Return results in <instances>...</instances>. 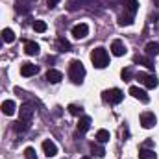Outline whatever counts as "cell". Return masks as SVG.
Returning <instances> with one entry per match:
<instances>
[{
    "instance_id": "6da1fadb",
    "label": "cell",
    "mask_w": 159,
    "mask_h": 159,
    "mask_svg": "<svg viewBox=\"0 0 159 159\" xmlns=\"http://www.w3.org/2000/svg\"><path fill=\"white\" fill-rule=\"evenodd\" d=\"M91 61L96 69H106L109 65V54L104 46H98L91 52Z\"/></svg>"
},
{
    "instance_id": "7a4b0ae2",
    "label": "cell",
    "mask_w": 159,
    "mask_h": 159,
    "mask_svg": "<svg viewBox=\"0 0 159 159\" xmlns=\"http://www.w3.org/2000/svg\"><path fill=\"white\" fill-rule=\"evenodd\" d=\"M69 78L72 80V83L80 85L83 78H85V67L80 59H72L70 65H69Z\"/></svg>"
},
{
    "instance_id": "3957f363",
    "label": "cell",
    "mask_w": 159,
    "mask_h": 159,
    "mask_svg": "<svg viewBox=\"0 0 159 159\" xmlns=\"http://www.w3.org/2000/svg\"><path fill=\"white\" fill-rule=\"evenodd\" d=\"M122 98H124V93L120 89H109V91H104L102 93V100L107 102V104H113V106L115 104H120Z\"/></svg>"
},
{
    "instance_id": "277c9868",
    "label": "cell",
    "mask_w": 159,
    "mask_h": 159,
    "mask_svg": "<svg viewBox=\"0 0 159 159\" xmlns=\"http://www.w3.org/2000/svg\"><path fill=\"white\" fill-rule=\"evenodd\" d=\"M137 80H141L148 89H156V87L159 85L156 74H144V72H139V74H137Z\"/></svg>"
},
{
    "instance_id": "5b68a950",
    "label": "cell",
    "mask_w": 159,
    "mask_h": 159,
    "mask_svg": "<svg viewBox=\"0 0 159 159\" xmlns=\"http://www.w3.org/2000/svg\"><path fill=\"white\" fill-rule=\"evenodd\" d=\"M156 115L152 113V111H144V113H141V124H143V128L144 129H150V128H154L156 126Z\"/></svg>"
},
{
    "instance_id": "8992f818",
    "label": "cell",
    "mask_w": 159,
    "mask_h": 159,
    "mask_svg": "<svg viewBox=\"0 0 159 159\" xmlns=\"http://www.w3.org/2000/svg\"><path fill=\"white\" fill-rule=\"evenodd\" d=\"M129 94H131L133 98H137V100L144 102V104H148V102H150V96H148V94H146V91H144V89H141V87L131 85V87H129Z\"/></svg>"
},
{
    "instance_id": "52a82bcc",
    "label": "cell",
    "mask_w": 159,
    "mask_h": 159,
    "mask_svg": "<svg viewBox=\"0 0 159 159\" xmlns=\"http://www.w3.org/2000/svg\"><path fill=\"white\" fill-rule=\"evenodd\" d=\"M35 4H37V0H17L15 2V9L19 13H28Z\"/></svg>"
},
{
    "instance_id": "ba28073f",
    "label": "cell",
    "mask_w": 159,
    "mask_h": 159,
    "mask_svg": "<svg viewBox=\"0 0 159 159\" xmlns=\"http://www.w3.org/2000/svg\"><path fill=\"white\" fill-rule=\"evenodd\" d=\"M72 35H74V39H85V37L89 35V26H87L85 22L76 24V26L72 28Z\"/></svg>"
},
{
    "instance_id": "9c48e42d",
    "label": "cell",
    "mask_w": 159,
    "mask_h": 159,
    "mask_svg": "<svg viewBox=\"0 0 159 159\" xmlns=\"http://www.w3.org/2000/svg\"><path fill=\"white\" fill-rule=\"evenodd\" d=\"M34 119V107L30 104H22L20 106V115H19V120H24V122H32Z\"/></svg>"
},
{
    "instance_id": "30bf717a",
    "label": "cell",
    "mask_w": 159,
    "mask_h": 159,
    "mask_svg": "<svg viewBox=\"0 0 159 159\" xmlns=\"http://www.w3.org/2000/svg\"><path fill=\"white\" fill-rule=\"evenodd\" d=\"M37 72H39V67L34 65V63H22V65H20V74H22L24 78H30V76H34V74H37Z\"/></svg>"
},
{
    "instance_id": "8fae6325",
    "label": "cell",
    "mask_w": 159,
    "mask_h": 159,
    "mask_svg": "<svg viewBox=\"0 0 159 159\" xmlns=\"http://www.w3.org/2000/svg\"><path fill=\"white\" fill-rule=\"evenodd\" d=\"M0 109H2V113H4L6 117H11V115H15V111H17V104H15L13 100H4L2 106H0Z\"/></svg>"
},
{
    "instance_id": "7c38bea8",
    "label": "cell",
    "mask_w": 159,
    "mask_h": 159,
    "mask_svg": "<svg viewBox=\"0 0 159 159\" xmlns=\"http://www.w3.org/2000/svg\"><path fill=\"white\" fill-rule=\"evenodd\" d=\"M43 152H44L46 157H54V156L57 154V146H56V143H52L50 139L43 141Z\"/></svg>"
},
{
    "instance_id": "4fadbf2b",
    "label": "cell",
    "mask_w": 159,
    "mask_h": 159,
    "mask_svg": "<svg viewBox=\"0 0 159 159\" xmlns=\"http://www.w3.org/2000/svg\"><path fill=\"white\" fill-rule=\"evenodd\" d=\"M111 52H113L115 56H119V57L124 56V54H126V44H124L120 39H115L113 43H111Z\"/></svg>"
},
{
    "instance_id": "5bb4252c",
    "label": "cell",
    "mask_w": 159,
    "mask_h": 159,
    "mask_svg": "<svg viewBox=\"0 0 159 159\" xmlns=\"http://www.w3.org/2000/svg\"><path fill=\"white\" fill-rule=\"evenodd\" d=\"M144 54H146L148 57H156L159 54V43H156V41L148 43V44L144 46Z\"/></svg>"
},
{
    "instance_id": "9a60e30c",
    "label": "cell",
    "mask_w": 159,
    "mask_h": 159,
    "mask_svg": "<svg viewBox=\"0 0 159 159\" xmlns=\"http://www.w3.org/2000/svg\"><path fill=\"white\" fill-rule=\"evenodd\" d=\"M135 63L144 65L148 70H154V59H152V57H148V56H137V57H135Z\"/></svg>"
},
{
    "instance_id": "2e32d148",
    "label": "cell",
    "mask_w": 159,
    "mask_h": 159,
    "mask_svg": "<svg viewBox=\"0 0 159 159\" xmlns=\"http://www.w3.org/2000/svg\"><path fill=\"white\" fill-rule=\"evenodd\" d=\"M126 15H129V17H135V13H137V9H139V2L137 0H126Z\"/></svg>"
},
{
    "instance_id": "e0dca14e",
    "label": "cell",
    "mask_w": 159,
    "mask_h": 159,
    "mask_svg": "<svg viewBox=\"0 0 159 159\" xmlns=\"http://www.w3.org/2000/svg\"><path fill=\"white\" fill-rule=\"evenodd\" d=\"M46 80H48L50 83H59V81L63 80V74H61L59 70H56V69H50V70L46 72Z\"/></svg>"
},
{
    "instance_id": "ac0fdd59",
    "label": "cell",
    "mask_w": 159,
    "mask_h": 159,
    "mask_svg": "<svg viewBox=\"0 0 159 159\" xmlns=\"http://www.w3.org/2000/svg\"><path fill=\"white\" fill-rule=\"evenodd\" d=\"M24 52H26L28 56H37V54H39V44L34 43V41H28V43L24 44Z\"/></svg>"
},
{
    "instance_id": "d6986e66",
    "label": "cell",
    "mask_w": 159,
    "mask_h": 159,
    "mask_svg": "<svg viewBox=\"0 0 159 159\" xmlns=\"http://www.w3.org/2000/svg\"><path fill=\"white\" fill-rule=\"evenodd\" d=\"M76 128H78L80 133H85L89 128H91V117H81L78 120V124H76Z\"/></svg>"
},
{
    "instance_id": "ffe728a7",
    "label": "cell",
    "mask_w": 159,
    "mask_h": 159,
    "mask_svg": "<svg viewBox=\"0 0 159 159\" xmlns=\"http://www.w3.org/2000/svg\"><path fill=\"white\" fill-rule=\"evenodd\" d=\"M109 139H111V133H109L107 129H98V131H96V141H98L100 144L109 143Z\"/></svg>"
},
{
    "instance_id": "44dd1931",
    "label": "cell",
    "mask_w": 159,
    "mask_h": 159,
    "mask_svg": "<svg viewBox=\"0 0 159 159\" xmlns=\"http://www.w3.org/2000/svg\"><path fill=\"white\" fill-rule=\"evenodd\" d=\"M13 129H15L17 133H24V131H28V129H30V122H24V120H17V122L13 124Z\"/></svg>"
},
{
    "instance_id": "7402d4cb",
    "label": "cell",
    "mask_w": 159,
    "mask_h": 159,
    "mask_svg": "<svg viewBox=\"0 0 159 159\" xmlns=\"http://www.w3.org/2000/svg\"><path fill=\"white\" fill-rule=\"evenodd\" d=\"M0 37H2L4 43H13V41H15V34H13V30L4 28V30H2V34H0Z\"/></svg>"
},
{
    "instance_id": "603a6c76",
    "label": "cell",
    "mask_w": 159,
    "mask_h": 159,
    "mask_svg": "<svg viewBox=\"0 0 159 159\" xmlns=\"http://www.w3.org/2000/svg\"><path fill=\"white\" fill-rule=\"evenodd\" d=\"M139 159H157V157H156L154 150H150V148H141V150H139Z\"/></svg>"
},
{
    "instance_id": "cb8c5ba5",
    "label": "cell",
    "mask_w": 159,
    "mask_h": 159,
    "mask_svg": "<svg viewBox=\"0 0 159 159\" xmlns=\"http://www.w3.org/2000/svg\"><path fill=\"white\" fill-rule=\"evenodd\" d=\"M91 152H93L96 157H104V156H106L104 146H100V144H96V143H93V144H91Z\"/></svg>"
},
{
    "instance_id": "d4e9b609",
    "label": "cell",
    "mask_w": 159,
    "mask_h": 159,
    "mask_svg": "<svg viewBox=\"0 0 159 159\" xmlns=\"http://www.w3.org/2000/svg\"><path fill=\"white\" fill-rule=\"evenodd\" d=\"M57 48H59V52H69L70 50V43L67 39H63V37H59L57 39Z\"/></svg>"
},
{
    "instance_id": "484cf974",
    "label": "cell",
    "mask_w": 159,
    "mask_h": 159,
    "mask_svg": "<svg viewBox=\"0 0 159 159\" xmlns=\"http://www.w3.org/2000/svg\"><path fill=\"white\" fill-rule=\"evenodd\" d=\"M119 24L120 26H129V24H133V17H129V15H120Z\"/></svg>"
},
{
    "instance_id": "4316f807",
    "label": "cell",
    "mask_w": 159,
    "mask_h": 159,
    "mask_svg": "<svg viewBox=\"0 0 159 159\" xmlns=\"http://www.w3.org/2000/svg\"><path fill=\"white\" fill-rule=\"evenodd\" d=\"M34 30L39 32V34H44V32H46V22H44V20H35V22H34Z\"/></svg>"
},
{
    "instance_id": "83f0119b",
    "label": "cell",
    "mask_w": 159,
    "mask_h": 159,
    "mask_svg": "<svg viewBox=\"0 0 159 159\" xmlns=\"http://www.w3.org/2000/svg\"><path fill=\"white\" fill-rule=\"evenodd\" d=\"M67 109H69V113H70V115H74V117L81 115V111H83V109H81V106H76V104H70Z\"/></svg>"
},
{
    "instance_id": "f1b7e54d",
    "label": "cell",
    "mask_w": 159,
    "mask_h": 159,
    "mask_svg": "<svg viewBox=\"0 0 159 159\" xmlns=\"http://www.w3.org/2000/svg\"><path fill=\"white\" fill-rule=\"evenodd\" d=\"M24 157L26 159H37V154H35V150H34L32 146H28V148L24 150Z\"/></svg>"
},
{
    "instance_id": "f546056e",
    "label": "cell",
    "mask_w": 159,
    "mask_h": 159,
    "mask_svg": "<svg viewBox=\"0 0 159 159\" xmlns=\"http://www.w3.org/2000/svg\"><path fill=\"white\" fill-rule=\"evenodd\" d=\"M120 76H122V80H124V81H129V80H131V76H133V72H131V69H124V70L120 72Z\"/></svg>"
},
{
    "instance_id": "4dcf8cb0",
    "label": "cell",
    "mask_w": 159,
    "mask_h": 159,
    "mask_svg": "<svg viewBox=\"0 0 159 159\" xmlns=\"http://www.w3.org/2000/svg\"><path fill=\"white\" fill-rule=\"evenodd\" d=\"M57 2H59V0H46V6H48V7H56Z\"/></svg>"
},
{
    "instance_id": "1f68e13d",
    "label": "cell",
    "mask_w": 159,
    "mask_h": 159,
    "mask_svg": "<svg viewBox=\"0 0 159 159\" xmlns=\"http://www.w3.org/2000/svg\"><path fill=\"white\" fill-rule=\"evenodd\" d=\"M152 146H154V143H152L150 139H148V141H144V144H143V148H152Z\"/></svg>"
},
{
    "instance_id": "d6a6232c",
    "label": "cell",
    "mask_w": 159,
    "mask_h": 159,
    "mask_svg": "<svg viewBox=\"0 0 159 159\" xmlns=\"http://www.w3.org/2000/svg\"><path fill=\"white\" fill-rule=\"evenodd\" d=\"M154 6H157L159 7V0H154Z\"/></svg>"
},
{
    "instance_id": "836d02e7",
    "label": "cell",
    "mask_w": 159,
    "mask_h": 159,
    "mask_svg": "<svg viewBox=\"0 0 159 159\" xmlns=\"http://www.w3.org/2000/svg\"><path fill=\"white\" fill-rule=\"evenodd\" d=\"M2 43H4V41H2V37H0V48H2Z\"/></svg>"
},
{
    "instance_id": "e575fe53",
    "label": "cell",
    "mask_w": 159,
    "mask_h": 159,
    "mask_svg": "<svg viewBox=\"0 0 159 159\" xmlns=\"http://www.w3.org/2000/svg\"><path fill=\"white\" fill-rule=\"evenodd\" d=\"M81 159H91V157H81Z\"/></svg>"
}]
</instances>
